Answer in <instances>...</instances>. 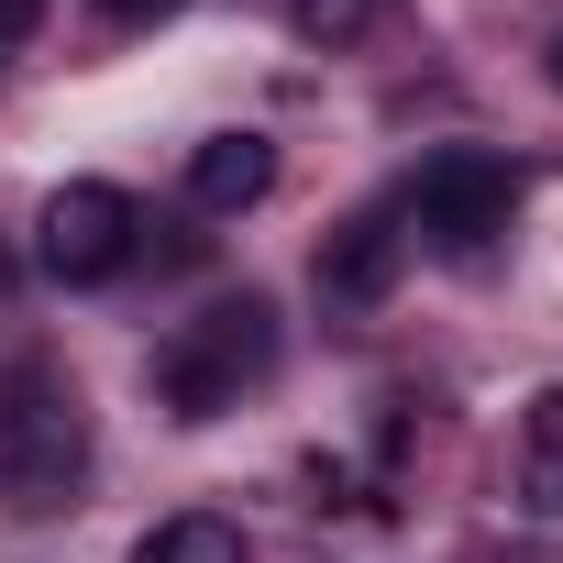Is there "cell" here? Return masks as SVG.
Returning <instances> with one entry per match:
<instances>
[{
	"instance_id": "obj_1",
	"label": "cell",
	"mask_w": 563,
	"mask_h": 563,
	"mask_svg": "<svg viewBox=\"0 0 563 563\" xmlns=\"http://www.w3.org/2000/svg\"><path fill=\"white\" fill-rule=\"evenodd\" d=\"M89 486V409H78V376L56 354H12L0 365V497L12 508H78Z\"/></svg>"
},
{
	"instance_id": "obj_2",
	"label": "cell",
	"mask_w": 563,
	"mask_h": 563,
	"mask_svg": "<svg viewBox=\"0 0 563 563\" xmlns=\"http://www.w3.org/2000/svg\"><path fill=\"white\" fill-rule=\"evenodd\" d=\"M276 376V299L265 288H243V299H210L199 321H177L155 354H144V387H155V409L166 420H221V409H243V387H265Z\"/></svg>"
},
{
	"instance_id": "obj_3",
	"label": "cell",
	"mask_w": 563,
	"mask_h": 563,
	"mask_svg": "<svg viewBox=\"0 0 563 563\" xmlns=\"http://www.w3.org/2000/svg\"><path fill=\"white\" fill-rule=\"evenodd\" d=\"M398 210L420 221V243H431V254L475 265V254L519 221V166H508V155H486V144H442V155H420V177H409V199H398Z\"/></svg>"
},
{
	"instance_id": "obj_4",
	"label": "cell",
	"mask_w": 563,
	"mask_h": 563,
	"mask_svg": "<svg viewBox=\"0 0 563 563\" xmlns=\"http://www.w3.org/2000/svg\"><path fill=\"white\" fill-rule=\"evenodd\" d=\"M34 254L56 288H111V276L144 254V210L111 188V177H67L45 210H34Z\"/></svg>"
},
{
	"instance_id": "obj_5",
	"label": "cell",
	"mask_w": 563,
	"mask_h": 563,
	"mask_svg": "<svg viewBox=\"0 0 563 563\" xmlns=\"http://www.w3.org/2000/svg\"><path fill=\"white\" fill-rule=\"evenodd\" d=\"M398 276H409V232H398V210H387V199H376V210H354V221H332V232H321V254H310V288H321V310H332V321L387 310V299H398Z\"/></svg>"
},
{
	"instance_id": "obj_6",
	"label": "cell",
	"mask_w": 563,
	"mask_h": 563,
	"mask_svg": "<svg viewBox=\"0 0 563 563\" xmlns=\"http://www.w3.org/2000/svg\"><path fill=\"white\" fill-rule=\"evenodd\" d=\"M276 188V144L265 133H210L199 155H188V199L199 210H254Z\"/></svg>"
},
{
	"instance_id": "obj_7",
	"label": "cell",
	"mask_w": 563,
	"mask_h": 563,
	"mask_svg": "<svg viewBox=\"0 0 563 563\" xmlns=\"http://www.w3.org/2000/svg\"><path fill=\"white\" fill-rule=\"evenodd\" d=\"M133 563H254V541H243V519H221V508H177V519L144 530Z\"/></svg>"
},
{
	"instance_id": "obj_8",
	"label": "cell",
	"mask_w": 563,
	"mask_h": 563,
	"mask_svg": "<svg viewBox=\"0 0 563 563\" xmlns=\"http://www.w3.org/2000/svg\"><path fill=\"white\" fill-rule=\"evenodd\" d=\"M519 508L530 519H563V387L530 398V464H519Z\"/></svg>"
},
{
	"instance_id": "obj_9",
	"label": "cell",
	"mask_w": 563,
	"mask_h": 563,
	"mask_svg": "<svg viewBox=\"0 0 563 563\" xmlns=\"http://www.w3.org/2000/svg\"><path fill=\"white\" fill-rule=\"evenodd\" d=\"M387 12H398V0H288V23H299L310 45H365Z\"/></svg>"
},
{
	"instance_id": "obj_10",
	"label": "cell",
	"mask_w": 563,
	"mask_h": 563,
	"mask_svg": "<svg viewBox=\"0 0 563 563\" xmlns=\"http://www.w3.org/2000/svg\"><path fill=\"white\" fill-rule=\"evenodd\" d=\"M34 23H45V0H0V67L34 45Z\"/></svg>"
},
{
	"instance_id": "obj_11",
	"label": "cell",
	"mask_w": 563,
	"mask_h": 563,
	"mask_svg": "<svg viewBox=\"0 0 563 563\" xmlns=\"http://www.w3.org/2000/svg\"><path fill=\"white\" fill-rule=\"evenodd\" d=\"M111 23H166V12H188V0H100Z\"/></svg>"
},
{
	"instance_id": "obj_12",
	"label": "cell",
	"mask_w": 563,
	"mask_h": 563,
	"mask_svg": "<svg viewBox=\"0 0 563 563\" xmlns=\"http://www.w3.org/2000/svg\"><path fill=\"white\" fill-rule=\"evenodd\" d=\"M541 78H552V89H563V34H552V45H541Z\"/></svg>"
},
{
	"instance_id": "obj_13",
	"label": "cell",
	"mask_w": 563,
	"mask_h": 563,
	"mask_svg": "<svg viewBox=\"0 0 563 563\" xmlns=\"http://www.w3.org/2000/svg\"><path fill=\"white\" fill-rule=\"evenodd\" d=\"M0 299H12V254H0Z\"/></svg>"
}]
</instances>
